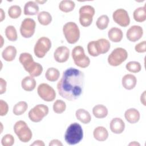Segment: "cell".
Segmentation results:
<instances>
[{"label":"cell","instance_id":"2e32d148","mask_svg":"<svg viewBox=\"0 0 146 146\" xmlns=\"http://www.w3.org/2000/svg\"><path fill=\"white\" fill-rule=\"evenodd\" d=\"M111 131L116 134L121 133L125 129V123L119 117H115L111 120L110 124Z\"/></svg>","mask_w":146,"mask_h":146},{"label":"cell","instance_id":"d6986e66","mask_svg":"<svg viewBox=\"0 0 146 146\" xmlns=\"http://www.w3.org/2000/svg\"><path fill=\"white\" fill-rule=\"evenodd\" d=\"M121 83L123 87L125 89L131 90L135 87L137 83V79L132 74H126L123 77Z\"/></svg>","mask_w":146,"mask_h":146},{"label":"cell","instance_id":"60d3db41","mask_svg":"<svg viewBox=\"0 0 146 146\" xmlns=\"http://www.w3.org/2000/svg\"><path fill=\"white\" fill-rule=\"evenodd\" d=\"M6 81L3 78H0V94H4L6 91Z\"/></svg>","mask_w":146,"mask_h":146},{"label":"cell","instance_id":"c3c4849f","mask_svg":"<svg viewBox=\"0 0 146 146\" xmlns=\"http://www.w3.org/2000/svg\"><path fill=\"white\" fill-rule=\"evenodd\" d=\"M0 36H1V44L0 47H2L3 46V37L2 35H1Z\"/></svg>","mask_w":146,"mask_h":146},{"label":"cell","instance_id":"ffe728a7","mask_svg":"<svg viewBox=\"0 0 146 146\" xmlns=\"http://www.w3.org/2000/svg\"><path fill=\"white\" fill-rule=\"evenodd\" d=\"M108 36L111 41L117 43L122 40L123 33L120 29L113 27L109 30L108 32Z\"/></svg>","mask_w":146,"mask_h":146},{"label":"cell","instance_id":"d4e9b609","mask_svg":"<svg viewBox=\"0 0 146 146\" xmlns=\"http://www.w3.org/2000/svg\"><path fill=\"white\" fill-rule=\"evenodd\" d=\"M75 116L78 120L83 124H88L91 120L90 113L83 108H79L76 111Z\"/></svg>","mask_w":146,"mask_h":146},{"label":"cell","instance_id":"e575fe53","mask_svg":"<svg viewBox=\"0 0 146 146\" xmlns=\"http://www.w3.org/2000/svg\"><path fill=\"white\" fill-rule=\"evenodd\" d=\"M126 69L132 73H137L141 70V64L137 61H131L126 64Z\"/></svg>","mask_w":146,"mask_h":146},{"label":"cell","instance_id":"5bb4252c","mask_svg":"<svg viewBox=\"0 0 146 146\" xmlns=\"http://www.w3.org/2000/svg\"><path fill=\"white\" fill-rule=\"evenodd\" d=\"M143 35V28L138 25H133L130 27L127 31V38L131 42H135L139 40Z\"/></svg>","mask_w":146,"mask_h":146},{"label":"cell","instance_id":"ba28073f","mask_svg":"<svg viewBox=\"0 0 146 146\" xmlns=\"http://www.w3.org/2000/svg\"><path fill=\"white\" fill-rule=\"evenodd\" d=\"M128 58V52L122 47L115 48L108 56V63L112 66H118Z\"/></svg>","mask_w":146,"mask_h":146},{"label":"cell","instance_id":"f546056e","mask_svg":"<svg viewBox=\"0 0 146 146\" xmlns=\"http://www.w3.org/2000/svg\"><path fill=\"white\" fill-rule=\"evenodd\" d=\"M38 20L39 23L43 26H47L50 24L52 21V16L47 11H43L38 13Z\"/></svg>","mask_w":146,"mask_h":146},{"label":"cell","instance_id":"ee69618b","mask_svg":"<svg viewBox=\"0 0 146 146\" xmlns=\"http://www.w3.org/2000/svg\"><path fill=\"white\" fill-rule=\"evenodd\" d=\"M140 102L144 106H146V103H145V91H144L141 95L140 96Z\"/></svg>","mask_w":146,"mask_h":146},{"label":"cell","instance_id":"1f68e13d","mask_svg":"<svg viewBox=\"0 0 146 146\" xmlns=\"http://www.w3.org/2000/svg\"><path fill=\"white\" fill-rule=\"evenodd\" d=\"M5 35L10 41H16L18 38V35L15 27L12 25L7 26L5 29Z\"/></svg>","mask_w":146,"mask_h":146},{"label":"cell","instance_id":"8fae6325","mask_svg":"<svg viewBox=\"0 0 146 146\" xmlns=\"http://www.w3.org/2000/svg\"><path fill=\"white\" fill-rule=\"evenodd\" d=\"M39 96L46 102H52L56 98V92L54 89L47 83H41L37 88Z\"/></svg>","mask_w":146,"mask_h":146},{"label":"cell","instance_id":"8992f818","mask_svg":"<svg viewBox=\"0 0 146 146\" xmlns=\"http://www.w3.org/2000/svg\"><path fill=\"white\" fill-rule=\"evenodd\" d=\"M72 57L75 65L80 68H86L90 64V58L86 55L83 47L80 46H75L72 49Z\"/></svg>","mask_w":146,"mask_h":146},{"label":"cell","instance_id":"cb8c5ba5","mask_svg":"<svg viewBox=\"0 0 146 146\" xmlns=\"http://www.w3.org/2000/svg\"><path fill=\"white\" fill-rule=\"evenodd\" d=\"M21 86L25 91H31L36 87L35 79L31 76H27L22 80Z\"/></svg>","mask_w":146,"mask_h":146},{"label":"cell","instance_id":"7c38bea8","mask_svg":"<svg viewBox=\"0 0 146 146\" xmlns=\"http://www.w3.org/2000/svg\"><path fill=\"white\" fill-rule=\"evenodd\" d=\"M36 27L35 21L30 18H27L23 20L20 27L21 35L25 38H31L34 34Z\"/></svg>","mask_w":146,"mask_h":146},{"label":"cell","instance_id":"ac0fdd59","mask_svg":"<svg viewBox=\"0 0 146 146\" xmlns=\"http://www.w3.org/2000/svg\"><path fill=\"white\" fill-rule=\"evenodd\" d=\"M124 117L126 120L131 124H135L139 121L140 117V112L134 108H131L125 111Z\"/></svg>","mask_w":146,"mask_h":146},{"label":"cell","instance_id":"7bdbcfd3","mask_svg":"<svg viewBox=\"0 0 146 146\" xmlns=\"http://www.w3.org/2000/svg\"><path fill=\"white\" fill-rule=\"evenodd\" d=\"M44 143L43 141L40 140H35L33 143L31 144V146H44Z\"/></svg>","mask_w":146,"mask_h":146},{"label":"cell","instance_id":"f1b7e54d","mask_svg":"<svg viewBox=\"0 0 146 146\" xmlns=\"http://www.w3.org/2000/svg\"><path fill=\"white\" fill-rule=\"evenodd\" d=\"M60 76L59 71L54 67L48 68L45 74V77L50 82H55L58 80Z\"/></svg>","mask_w":146,"mask_h":146},{"label":"cell","instance_id":"7a4b0ae2","mask_svg":"<svg viewBox=\"0 0 146 146\" xmlns=\"http://www.w3.org/2000/svg\"><path fill=\"white\" fill-rule=\"evenodd\" d=\"M19 61L24 69L33 77L39 76L43 71V67L39 63L34 62L32 55L28 52L21 54Z\"/></svg>","mask_w":146,"mask_h":146},{"label":"cell","instance_id":"d590c367","mask_svg":"<svg viewBox=\"0 0 146 146\" xmlns=\"http://www.w3.org/2000/svg\"><path fill=\"white\" fill-rule=\"evenodd\" d=\"M52 108L54 112L60 114L63 113L66 110V104L64 101L58 99L54 103Z\"/></svg>","mask_w":146,"mask_h":146},{"label":"cell","instance_id":"f6af8a7d","mask_svg":"<svg viewBox=\"0 0 146 146\" xmlns=\"http://www.w3.org/2000/svg\"><path fill=\"white\" fill-rule=\"evenodd\" d=\"M0 22H2L5 18V14L2 9H0Z\"/></svg>","mask_w":146,"mask_h":146},{"label":"cell","instance_id":"4fadbf2b","mask_svg":"<svg viewBox=\"0 0 146 146\" xmlns=\"http://www.w3.org/2000/svg\"><path fill=\"white\" fill-rule=\"evenodd\" d=\"M112 18L115 23L121 27H127L130 23V18L128 13L123 9L116 10L113 13Z\"/></svg>","mask_w":146,"mask_h":146},{"label":"cell","instance_id":"44dd1931","mask_svg":"<svg viewBox=\"0 0 146 146\" xmlns=\"http://www.w3.org/2000/svg\"><path fill=\"white\" fill-rule=\"evenodd\" d=\"M94 137L99 141H104L108 137V132L107 129L103 126L96 127L93 132Z\"/></svg>","mask_w":146,"mask_h":146},{"label":"cell","instance_id":"6da1fadb","mask_svg":"<svg viewBox=\"0 0 146 146\" xmlns=\"http://www.w3.org/2000/svg\"><path fill=\"white\" fill-rule=\"evenodd\" d=\"M84 81V75L82 71L73 67L67 68L57 84L59 94L69 101L77 99L83 92Z\"/></svg>","mask_w":146,"mask_h":146},{"label":"cell","instance_id":"5b68a950","mask_svg":"<svg viewBox=\"0 0 146 146\" xmlns=\"http://www.w3.org/2000/svg\"><path fill=\"white\" fill-rule=\"evenodd\" d=\"M14 131L20 141L23 143H27L32 138V132L25 121H17L14 125Z\"/></svg>","mask_w":146,"mask_h":146},{"label":"cell","instance_id":"d6a6232c","mask_svg":"<svg viewBox=\"0 0 146 146\" xmlns=\"http://www.w3.org/2000/svg\"><path fill=\"white\" fill-rule=\"evenodd\" d=\"M109 22L110 19L108 17L107 15H102L98 18L96 22V25L99 30H103L108 27Z\"/></svg>","mask_w":146,"mask_h":146},{"label":"cell","instance_id":"bcb514c9","mask_svg":"<svg viewBox=\"0 0 146 146\" xmlns=\"http://www.w3.org/2000/svg\"><path fill=\"white\" fill-rule=\"evenodd\" d=\"M128 145L129 146H140V144L139 143H137V141H135L130 143Z\"/></svg>","mask_w":146,"mask_h":146},{"label":"cell","instance_id":"277c9868","mask_svg":"<svg viewBox=\"0 0 146 146\" xmlns=\"http://www.w3.org/2000/svg\"><path fill=\"white\" fill-rule=\"evenodd\" d=\"M63 33L67 42L70 44L76 43L80 38V30L74 22H68L64 25Z\"/></svg>","mask_w":146,"mask_h":146},{"label":"cell","instance_id":"74e56055","mask_svg":"<svg viewBox=\"0 0 146 146\" xmlns=\"http://www.w3.org/2000/svg\"><path fill=\"white\" fill-rule=\"evenodd\" d=\"M87 50L88 54L92 56H98L99 54H98L96 47L95 46V40L90 41L87 44Z\"/></svg>","mask_w":146,"mask_h":146},{"label":"cell","instance_id":"3957f363","mask_svg":"<svg viewBox=\"0 0 146 146\" xmlns=\"http://www.w3.org/2000/svg\"><path fill=\"white\" fill-rule=\"evenodd\" d=\"M83 137V129L78 123L71 124L67 128L64 135L65 141L69 145H75L79 143L82 140Z\"/></svg>","mask_w":146,"mask_h":146},{"label":"cell","instance_id":"8d00e7d4","mask_svg":"<svg viewBox=\"0 0 146 146\" xmlns=\"http://www.w3.org/2000/svg\"><path fill=\"white\" fill-rule=\"evenodd\" d=\"M1 143L3 146H11L14 143V138L12 135L6 134L2 137Z\"/></svg>","mask_w":146,"mask_h":146},{"label":"cell","instance_id":"7402d4cb","mask_svg":"<svg viewBox=\"0 0 146 146\" xmlns=\"http://www.w3.org/2000/svg\"><path fill=\"white\" fill-rule=\"evenodd\" d=\"M17 49L13 46H7L2 52L3 59L7 62L13 61L17 55Z\"/></svg>","mask_w":146,"mask_h":146},{"label":"cell","instance_id":"ab89813d","mask_svg":"<svg viewBox=\"0 0 146 146\" xmlns=\"http://www.w3.org/2000/svg\"><path fill=\"white\" fill-rule=\"evenodd\" d=\"M135 50L139 53H143L146 52V42L143 40L137 44L135 47Z\"/></svg>","mask_w":146,"mask_h":146},{"label":"cell","instance_id":"52a82bcc","mask_svg":"<svg viewBox=\"0 0 146 146\" xmlns=\"http://www.w3.org/2000/svg\"><path fill=\"white\" fill-rule=\"evenodd\" d=\"M95 10L94 7L90 5H84L80 7L79 10V22L83 27L90 26L93 21Z\"/></svg>","mask_w":146,"mask_h":146},{"label":"cell","instance_id":"e0dca14e","mask_svg":"<svg viewBox=\"0 0 146 146\" xmlns=\"http://www.w3.org/2000/svg\"><path fill=\"white\" fill-rule=\"evenodd\" d=\"M95 46L99 55L100 54L107 53L111 47L110 42L104 38H101L98 39L97 40H95Z\"/></svg>","mask_w":146,"mask_h":146},{"label":"cell","instance_id":"4316f807","mask_svg":"<svg viewBox=\"0 0 146 146\" xmlns=\"http://www.w3.org/2000/svg\"><path fill=\"white\" fill-rule=\"evenodd\" d=\"M135 21L137 22H143L146 20V9L145 6L139 7L136 9L133 13Z\"/></svg>","mask_w":146,"mask_h":146},{"label":"cell","instance_id":"9a60e30c","mask_svg":"<svg viewBox=\"0 0 146 146\" xmlns=\"http://www.w3.org/2000/svg\"><path fill=\"white\" fill-rule=\"evenodd\" d=\"M70 56V50L66 46H59L54 53V59L58 63H64L67 61Z\"/></svg>","mask_w":146,"mask_h":146},{"label":"cell","instance_id":"484cf974","mask_svg":"<svg viewBox=\"0 0 146 146\" xmlns=\"http://www.w3.org/2000/svg\"><path fill=\"white\" fill-rule=\"evenodd\" d=\"M108 111L107 107L103 104H98L92 108V113L98 119L106 117L108 115Z\"/></svg>","mask_w":146,"mask_h":146},{"label":"cell","instance_id":"836d02e7","mask_svg":"<svg viewBox=\"0 0 146 146\" xmlns=\"http://www.w3.org/2000/svg\"><path fill=\"white\" fill-rule=\"evenodd\" d=\"M22 13V9L18 5L11 6L8 10L9 16L12 19H17L19 17Z\"/></svg>","mask_w":146,"mask_h":146},{"label":"cell","instance_id":"30bf717a","mask_svg":"<svg viewBox=\"0 0 146 146\" xmlns=\"http://www.w3.org/2000/svg\"><path fill=\"white\" fill-rule=\"evenodd\" d=\"M48 107L44 104L36 105L30 110L28 113L30 120L34 123L40 121L48 113Z\"/></svg>","mask_w":146,"mask_h":146},{"label":"cell","instance_id":"f35d334b","mask_svg":"<svg viewBox=\"0 0 146 146\" xmlns=\"http://www.w3.org/2000/svg\"><path fill=\"white\" fill-rule=\"evenodd\" d=\"M9 111V106L7 103L2 99L0 100V115L5 116Z\"/></svg>","mask_w":146,"mask_h":146},{"label":"cell","instance_id":"7dc6e473","mask_svg":"<svg viewBox=\"0 0 146 146\" xmlns=\"http://www.w3.org/2000/svg\"><path fill=\"white\" fill-rule=\"evenodd\" d=\"M47 1H36L35 2L37 3H40V4H43L44 3H46Z\"/></svg>","mask_w":146,"mask_h":146},{"label":"cell","instance_id":"4dcf8cb0","mask_svg":"<svg viewBox=\"0 0 146 146\" xmlns=\"http://www.w3.org/2000/svg\"><path fill=\"white\" fill-rule=\"evenodd\" d=\"M27 103L25 101H21L14 105L13 112L15 115L19 116L23 114L27 111Z\"/></svg>","mask_w":146,"mask_h":146},{"label":"cell","instance_id":"b9f144b4","mask_svg":"<svg viewBox=\"0 0 146 146\" xmlns=\"http://www.w3.org/2000/svg\"><path fill=\"white\" fill-rule=\"evenodd\" d=\"M63 144L58 139H53L49 143V146H62Z\"/></svg>","mask_w":146,"mask_h":146},{"label":"cell","instance_id":"603a6c76","mask_svg":"<svg viewBox=\"0 0 146 146\" xmlns=\"http://www.w3.org/2000/svg\"><path fill=\"white\" fill-rule=\"evenodd\" d=\"M39 10V6L35 1H29L25 5L23 12L26 15H35L38 14Z\"/></svg>","mask_w":146,"mask_h":146},{"label":"cell","instance_id":"9c48e42d","mask_svg":"<svg viewBox=\"0 0 146 146\" xmlns=\"http://www.w3.org/2000/svg\"><path fill=\"white\" fill-rule=\"evenodd\" d=\"M51 47V40L46 36H42L38 39L36 42L34 52L35 56L39 58H43Z\"/></svg>","mask_w":146,"mask_h":146},{"label":"cell","instance_id":"83f0119b","mask_svg":"<svg viewBox=\"0 0 146 146\" xmlns=\"http://www.w3.org/2000/svg\"><path fill=\"white\" fill-rule=\"evenodd\" d=\"M75 7V3L71 0H63L59 4L60 10L64 13H69L72 11Z\"/></svg>","mask_w":146,"mask_h":146}]
</instances>
